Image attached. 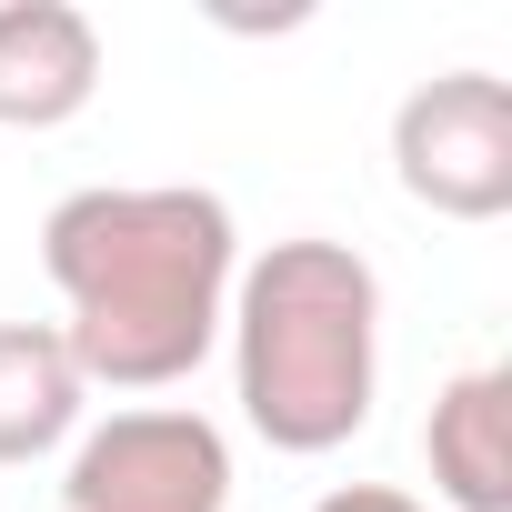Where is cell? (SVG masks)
Listing matches in <instances>:
<instances>
[{"label": "cell", "instance_id": "cell-7", "mask_svg": "<svg viewBox=\"0 0 512 512\" xmlns=\"http://www.w3.org/2000/svg\"><path fill=\"white\" fill-rule=\"evenodd\" d=\"M81 412H91V382H81L61 322H0V472L61 452L81 432Z\"/></svg>", "mask_w": 512, "mask_h": 512}, {"label": "cell", "instance_id": "cell-2", "mask_svg": "<svg viewBox=\"0 0 512 512\" xmlns=\"http://www.w3.org/2000/svg\"><path fill=\"white\" fill-rule=\"evenodd\" d=\"M231 382L241 422L272 452H342L372 422L382 392V272L352 241H272L262 262L231 272Z\"/></svg>", "mask_w": 512, "mask_h": 512}, {"label": "cell", "instance_id": "cell-8", "mask_svg": "<svg viewBox=\"0 0 512 512\" xmlns=\"http://www.w3.org/2000/svg\"><path fill=\"white\" fill-rule=\"evenodd\" d=\"M312 512H432V502H412V492H392V482H342V492H322Z\"/></svg>", "mask_w": 512, "mask_h": 512}, {"label": "cell", "instance_id": "cell-4", "mask_svg": "<svg viewBox=\"0 0 512 512\" xmlns=\"http://www.w3.org/2000/svg\"><path fill=\"white\" fill-rule=\"evenodd\" d=\"M392 181L442 221H502L512 211V81L442 71L392 111Z\"/></svg>", "mask_w": 512, "mask_h": 512}, {"label": "cell", "instance_id": "cell-3", "mask_svg": "<svg viewBox=\"0 0 512 512\" xmlns=\"http://www.w3.org/2000/svg\"><path fill=\"white\" fill-rule=\"evenodd\" d=\"M71 512H231V442L191 402H131L71 442Z\"/></svg>", "mask_w": 512, "mask_h": 512}, {"label": "cell", "instance_id": "cell-6", "mask_svg": "<svg viewBox=\"0 0 512 512\" xmlns=\"http://www.w3.org/2000/svg\"><path fill=\"white\" fill-rule=\"evenodd\" d=\"M422 462H432L442 512H512V372L502 362H472L432 392Z\"/></svg>", "mask_w": 512, "mask_h": 512}, {"label": "cell", "instance_id": "cell-1", "mask_svg": "<svg viewBox=\"0 0 512 512\" xmlns=\"http://www.w3.org/2000/svg\"><path fill=\"white\" fill-rule=\"evenodd\" d=\"M41 272L61 292V342L81 382L101 392H171L211 362L241 231L231 201L201 181H101L51 201L41 221Z\"/></svg>", "mask_w": 512, "mask_h": 512}, {"label": "cell", "instance_id": "cell-5", "mask_svg": "<svg viewBox=\"0 0 512 512\" xmlns=\"http://www.w3.org/2000/svg\"><path fill=\"white\" fill-rule=\"evenodd\" d=\"M101 91V31L71 0H0V131H61Z\"/></svg>", "mask_w": 512, "mask_h": 512}]
</instances>
